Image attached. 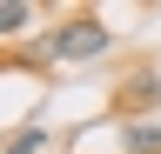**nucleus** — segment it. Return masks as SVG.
<instances>
[{
	"mask_svg": "<svg viewBox=\"0 0 161 154\" xmlns=\"http://www.w3.org/2000/svg\"><path fill=\"white\" fill-rule=\"evenodd\" d=\"M108 20H94V13H80V20H67V27H54L47 34V61H94V54H108Z\"/></svg>",
	"mask_w": 161,
	"mask_h": 154,
	"instance_id": "f257e3e1",
	"label": "nucleus"
},
{
	"mask_svg": "<svg viewBox=\"0 0 161 154\" xmlns=\"http://www.w3.org/2000/svg\"><path fill=\"white\" fill-rule=\"evenodd\" d=\"M27 20H34V7H27V0H0V40H14Z\"/></svg>",
	"mask_w": 161,
	"mask_h": 154,
	"instance_id": "f03ea898",
	"label": "nucleus"
},
{
	"mask_svg": "<svg viewBox=\"0 0 161 154\" xmlns=\"http://www.w3.org/2000/svg\"><path fill=\"white\" fill-rule=\"evenodd\" d=\"M40 147H47V127H20V134H14L0 154H40Z\"/></svg>",
	"mask_w": 161,
	"mask_h": 154,
	"instance_id": "7ed1b4c3",
	"label": "nucleus"
},
{
	"mask_svg": "<svg viewBox=\"0 0 161 154\" xmlns=\"http://www.w3.org/2000/svg\"><path fill=\"white\" fill-rule=\"evenodd\" d=\"M134 154H161V121H141L134 127Z\"/></svg>",
	"mask_w": 161,
	"mask_h": 154,
	"instance_id": "20e7f679",
	"label": "nucleus"
},
{
	"mask_svg": "<svg viewBox=\"0 0 161 154\" xmlns=\"http://www.w3.org/2000/svg\"><path fill=\"white\" fill-rule=\"evenodd\" d=\"M161 94V74H134V87H128V101H154Z\"/></svg>",
	"mask_w": 161,
	"mask_h": 154,
	"instance_id": "39448f33",
	"label": "nucleus"
}]
</instances>
